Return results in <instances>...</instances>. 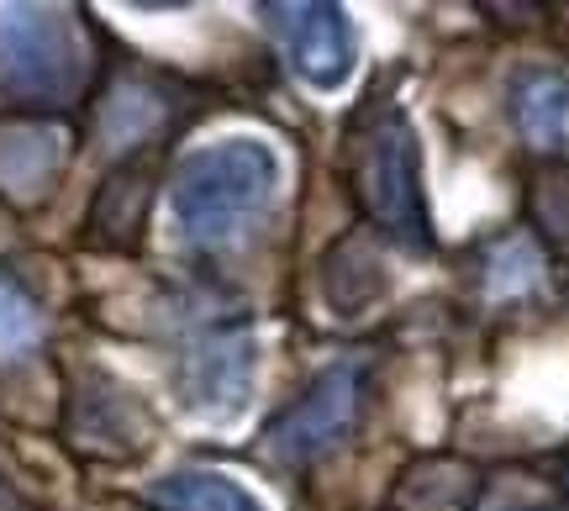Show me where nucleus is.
Wrapping results in <instances>:
<instances>
[{"label":"nucleus","instance_id":"1","mask_svg":"<svg viewBox=\"0 0 569 511\" xmlns=\"http://www.w3.org/2000/svg\"><path fill=\"white\" fill-rule=\"evenodd\" d=\"M280 153L253 138L232 132L217 143L190 148L169 174V222L174 238L196 253H217L248 238L280 201Z\"/></svg>","mask_w":569,"mask_h":511},{"label":"nucleus","instance_id":"2","mask_svg":"<svg viewBox=\"0 0 569 511\" xmlns=\"http://www.w3.org/2000/svg\"><path fill=\"white\" fill-rule=\"evenodd\" d=\"M353 196L365 206V217L386 238L427 253L432 248V217H427V190H422V143L417 127L401 106H380L365 122L359 143H353Z\"/></svg>","mask_w":569,"mask_h":511},{"label":"nucleus","instance_id":"3","mask_svg":"<svg viewBox=\"0 0 569 511\" xmlns=\"http://www.w3.org/2000/svg\"><path fill=\"white\" fill-rule=\"evenodd\" d=\"M90 80V42L74 11L0 6V90L17 106H69Z\"/></svg>","mask_w":569,"mask_h":511},{"label":"nucleus","instance_id":"4","mask_svg":"<svg viewBox=\"0 0 569 511\" xmlns=\"http://www.w3.org/2000/svg\"><path fill=\"white\" fill-rule=\"evenodd\" d=\"M253 385H259V338L248 322L201 332L180 353V369H174L180 407L196 422H217V428L243 417L248 401H253Z\"/></svg>","mask_w":569,"mask_h":511},{"label":"nucleus","instance_id":"5","mask_svg":"<svg viewBox=\"0 0 569 511\" xmlns=\"http://www.w3.org/2000/svg\"><path fill=\"white\" fill-rule=\"evenodd\" d=\"M264 21L284 48L290 74L317 96H343L359 74V32L343 6L296 0V6H264Z\"/></svg>","mask_w":569,"mask_h":511},{"label":"nucleus","instance_id":"6","mask_svg":"<svg viewBox=\"0 0 569 511\" xmlns=\"http://www.w3.org/2000/svg\"><path fill=\"white\" fill-rule=\"evenodd\" d=\"M359 422V369L353 364H332L322 369L296 407H284L264 432L269 459L280 464H311L343 443Z\"/></svg>","mask_w":569,"mask_h":511},{"label":"nucleus","instance_id":"7","mask_svg":"<svg viewBox=\"0 0 569 511\" xmlns=\"http://www.w3.org/2000/svg\"><path fill=\"white\" fill-rule=\"evenodd\" d=\"M63 138L53 122H11L0 127V196L17 206L42 201L63 169Z\"/></svg>","mask_w":569,"mask_h":511},{"label":"nucleus","instance_id":"8","mask_svg":"<svg viewBox=\"0 0 569 511\" xmlns=\"http://www.w3.org/2000/svg\"><path fill=\"white\" fill-rule=\"evenodd\" d=\"M74 438H80L84 449L127 459V453L142 449L148 422H142L138 401H132L117 380L96 374V390H80V395H74Z\"/></svg>","mask_w":569,"mask_h":511},{"label":"nucleus","instance_id":"9","mask_svg":"<svg viewBox=\"0 0 569 511\" xmlns=\"http://www.w3.org/2000/svg\"><path fill=\"white\" fill-rule=\"evenodd\" d=\"M511 111L528 148L538 153H569V80L553 69H532L511 90Z\"/></svg>","mask_w":569,"mask_h":511},{"label":"nucleus","instance_id":"10","mask_svg":"<svg viewBox=\"0 0 569 511\" xmlns=\"http://www.w3.org/2000/svg\"><path fill=\"white\" fill-rule=\"evenodd\" d=\"M148 501L159 511H269L243 480L222 470H169L148 485Z\"/></svg>","mask_w":569,"mask_h":511},{"label":"nucleus","instance_id":"11","mask_svg":"<svg viewBox=\"0 0 569 511\" xmlns=\"http://www.w3.org/2000/svg\"><path fill=\"white\" fill-rule=\"evenodd\" d=\"M543 280V248L528 232H511L486 253V290L490 295H522Z\"/></svg>","mask_w":569,"mask_h":511},{"label":"nucleus","instance_id":"12","mask_svg":"<svg viewBox=\"0 0 569 511\" xmlns=\"http://www.w3.org/2000/svg\"><path fill=\"white\" fill-rule=\"evenodd\" d=\"M38 338H42L38 307L27 301V290L21 285L0 280V353L17 359V353H27V348H38Z\"/></svg>","mask_w":569,"mask_h":511},{"label":"nucleus","instance_id":"13","mask_svg":"<svg viewBox=\"0 0 569 511\" xmlns=\"http://www.w3.org/2000/svg\"><path fill=\"white\" fill-rule=\"evenodd\" d=\"M511 511H517V507H511Z\"/></svg>","mask_w":569,"mask_h":511}]
</instances>
